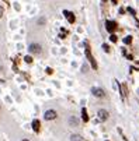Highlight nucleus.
<instances>
[{"label": "nucleus", "instance_id": "obj_1", "mask_svg": "<svg viewBox=\"0 0 139 141\" xmlns=\"http://www.w3.org/2000/svg\"><path fill=\"white\" fill-rule=\"evenodd\" d=\"M84 46H86V56H87V59H89V62H90V64H91V68L93 70H97V63H96V60H94V57H93V55H91V52H90V48H89V43L86 42L84 43Z\"/></svg>", "mask_w": 139, "mask_h": 141}, {"label": "nucleus", "instance_id": "obj_2", "mask_svg": "<svg viewBox=\"0 0 139 141\" xmlns=\"http://www.w3.org/2000/svg\"><path fill=\"white\" fill-rule=\"evenodd\" d=\"M28 52H30L31 55H40L42 52V46L40 43H31V45L28 46Z\"/></svg>", "mask_w": 139, "mask_h": 141}, {"label": "nucleus", "instance_id": "obj_3", "mask_svg": "<svg viewBox=\"0 0 139 141\" xmlns=\"http://www.w3.org/2000/svg\"><path fill=\"white\" fill-rule=\"evenodd\" d=\"M44 117H45V120H55L58 117V113H56V110H53V109H49V110H46L45 113H44Z\"/></svg>", "mask_w": 139, "mask_h": 141}, {"label": "nucleus", "instance_id": "obj_4", "mask_svg": "<svg viewBox=\"0 0 139 141\" xmlns=\"http://www.w3.org/2000/svg\"><path fill=\"white\" fill-rule=\"evenodd\" d=\"M91 94L96 96V98H104L106 96V92L103 88H98V87H93L91 88Z\"/></svg>", "mask_w": 139, "mask_h": 141}, {"label": "nucleus", "instance_id": "obj_5", "mask_svg": "<svg viewBox=\"0 0 139 141\" xmlns=\"http://www.w3.org/2000/svg\"><path fill=\"white\" fill-rule=\"evenodd\" d=\"M97 116H98V120H101V122H106L107 119H108V116H110V113L107 112L106 109H100L97 112Z\"/></svg>", "mask_w": 139, "mask_h": 141}, {"label": "nucleus", "instance_id": "obj_6", "mask_svg": "<svg viewBox=\"0 0 139 141\" xmlns=\"http://www.w3.org/2000/svg\"><path fill=\"white\" fill-rule=\"evenodd\" d=\"M106 28L110 34H114L115 28H117V23L115 21H106Z\"/></svg>", "mask_w": 139, "mask_h": 141}, {"label": "nucleus", "instance_id": "obj_7", "mask_svg": "<svg viewBox=\"0 0 139 141\" xmlns=\"http://www.w3.org/2000/svg\"><path fill=\"white\" fill-rule=\"evenodd\" d=\"M63 16H65L66 18L69 20V23H70V24H73L74 21H76V18H74V14L72 13V11H67V10H65V11H63Z\"/></svg>", "mask_w": 139, "mask_h": 141}, {"label": "nucleus", "instance_id": "obj_8", "mask_svg": "<svg viewBox=\"0 0 139 141\" xmlns=\"http://www.w3.org/2000/svg\"><path fill=\"white\" fill-rule=\"evenodd\" d=\"M67 123H69L70 127H77V126H79V117L70 116V117H69V120H67Z\"/></svg>", "mask_w": 139, "mask_h": 141}, {"label": "nucleus", "instance_id": "obj_9", "mask_svg": "<svg viewBox=\"0 0 139 141\" xmlns=\"http://www.w3.org/2000/svg\"><path fill=\"white\" fill-rule=\"evenodd\" d=\"M31 126H33L34 131H40V129H41V123H40V120H38V119H34L33 123H31Z\"/></svg>", "mask_w": 139, "mask_h": 141}, {"label": "nucleus", "instance_id": "obj_10", "mask_svg": "<svg viewBox=\"0 0 139 141\" xmlns=\"http://www.w3.org/2000/svg\"><path fill=\"white\" fill-rule=\"evenodd\" d=\"M82 119H83V122H89V116H87V110H86V108L82 109Z\"/></svg>", "mask_w": 139, "mask_h": 141}, {"label": "nucleus", "instance_id": "obj_11", "mask_svg": "<svg viewBox=\"0 0 139 141\" xmlns=\"http://www.w3.org/2000/svg\"><path fill=\"white\" fill-rule=\"evenodd\" d=\"M70 140L72 141H83V138H82V135H79V134H73Z\"/></svg>", "mask_w": 139, "mask_h": 141}, {"label": "nucleus", "instance_id": "obj_12", "mask_svg": "<svg viewBox=\"0 0 139 141\" xmlns=\"http://www.w3.org/2000/svg\"><path fill=\"white\" fill-rule=\"evenodd\" d=\"M131 42H132V36H125V38H124V43H125V45H129Z\"/></svg>", "mask_w": 139, "mask_h": 141}, {"label": "nucleus", "instance_id": "obj_13", "mask_svg": "<svg viewBox=\"0 0 139 141\" xmlns=\"http://www.w3.org/2000/svg\"><path fill=\"white\" fill-rule=\"evenodd\" d=\"M110 41H111V42H117V41H118V38H117V35H115V34H111Z\"/></svg>", "mask_w": 139, "mask_h": 141}, {"label": "nucleus", "instance_id": "obj_14", "mask_svg": "<svg viewBox=\"0 0 139 141\" xmlns=\"http://www.w3.org/2000/svg\"><path fill=\"white\" fill-rule=\"evenodd\" d=\"M45 23H46V20H45L44 17H41V18L38 20V25H44V24H45Z\"/></svg>", "mask_w": 139, "mask_h": 141}, {"label": "nucleus", "instance_id": "obj_15", "mask_svg": "<svg viewBox=\"0 0 139 141\" xmlns=\"http://www.w3.org/2000/svg\"><path fill=\"white\" fill-rule=\"evenodd\" d=\"M24 60H25V63H33V57L31 56H25Z\"/></svg>", "mask_w": 139, "mask_h": 141}, {"label": "nucleus", "instance_id": "obj_16", "mask_svg": "<svg viewBox=\"0 0 139 141\" xmlns=\"http://www.w3.org/2000/svg\"><path fill=\"white\" fill-rule=\"evenodd\" d=\"M128 13H131L132 16H135V14H136V13H135V10H133L132 7H128Z\"/></svg>", "mask_w": 139, "mask_h": 141}, {"label": "nucleus", "instance_id": "obj_17", "mask_svg": "<svg viewBox=\"0 0 139 141\" xmlns=\"http://www.w3.org/2000/svg\"><path fill=\"white\" fill-rule=\"evenodd\" d=\"M103 49L106 50V52H110V46H108V45H106V43H104V45H103Z\"/></svg>", "mask_w": 139, "mask_h": 141}, {"label": "nucleus", "instance_id": "obj_18", "mask_svg": "<svg viewBox=\"0 0 139 141\" xmlns=\"http://www.w3.org/2000/svg\"><path fill=\"white\" fill-rule=\"evenodd\" d=\"M46 73H48V74H52V68H49L48 67V68H46Z\"/></svg>", "mask_w": 139, "mask_h": 141}, {"label": "nucleus", "instance_id": "obj_19", "mask_svg": "<svg viewBox=\"0 0 139 141\" xmlns=\"http://www.w3.org/2000/svg\"><path fill=\"white\" fill-rule=\"evenodd\" d=\"M3 16V7H1V6H0V17Z\"/></svg>", "mask_w": 139, "mask_h": 141}, {"label": "nucleus", "instance_id": "obj_20", "mask_svg": "<svg viewBox=\"0 0 139 141\" xmlns=\"http://www.w3.org/2000/svg\"><path fill=\"white\" fill-rule=\"evenodd\" d=\"M111 1H113L114 4H117V3H118V0H111Z\"/></svg>", "mask_w": 139, "mask_h": 141}, {"label": "nucleus", "instance_id": "obj_21", "mask_svg": "<svg viewBox=\"0 0 139 141\" xmlns=\"http://www.w3.org/2000/svg\"><path fill=\"white\" fill-rule=\"evenodd\" d=\"M21 141H28V140H21Z\"/></svg>", "mask_w": 139, "mask_h": 141}]
</instances>
